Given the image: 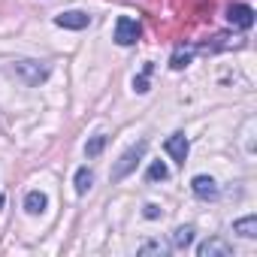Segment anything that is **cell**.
I'll return each mask as SVG.
<instances>
[{"label":"cell","mask_w":257,"mask_h":257,"mask_svg":"<svg viewBox=\"0 0 257 257\" xmlns=\"http://www.w3.org/2000/svg\"><path fill=\"white\" fill-rule=\"evenodd\" d=\"M170 251V242H146L140 245V254H167Z\"/></svg>","instance_id":"cell-15"},{"label":"cell","mask_w":257,"mask_h":257,"mask_svg":"<svg viewBox=\"0 0 257 257\" xmlns=\"http://www.w3.org/2000/svg\"><path fill=\"white\" fill-rule=\"evenodd\" d=\"M197 254L200 257H233V245L221 236H212L203 245H197Z\"/></svg>","instance_id":"cell-4"},{"label":"cell","mask_w":257,"mask_h":257,"mask_svg":"<svg viewBox=\"0 0 257 257\" xmlns=\"http://www.w3.org/2000/svg\"><path fill=\"white\" fill-rule=\"evenodd\" d=\"M73 185H76V194H88V191H91V185H94V173H91L88 167H79V170H76Z\"/></svg>","instance_id":"cell-12"},{"label":"cell","mask_w":257,"mask_h":257,"mask_svg":"<svg viewBox=\"0 0 257 257\" xmlns=\"http://www.w3.org/2000/svg\"><path fill=\"white\" fill-rule=\"evenodd\" d=\"M46 206H49V197L43 191H28V197H25V212L28 215H43Z\"/></svg>","instance_id":"cell-9"},{"label":"cell","mask_w":257,"mask_h":257,"mask_svg":"<svg viewBox=\"0 0 257 257\" xmlns=\"http://www.w3.org/2000/svg\"><path fill=\"white\" fill-rule=\"evenodd\" d=\"M191 242H194V227H191V224L173 230V236H170V248H176V251H185Z\"/></svg>","instance_id":"cell-10"},{"label":"cell","mask_w":257,"mask_h":257,"mask_svg":"<svg viewBox=\"0 0 257 257\" xmlns=\"http://www.w3.org/2000/svg\"><path fill=\"white\" fill-rule=\"evenodd\" d=\"M143 215H146V218H149V221H155V218H158V215H161V209H158V206H155V203H149V206H146V212H143Z\"/></svg>","instance_id":"cell-18"},{"label":"cell","mask_w":257,"mask_h":257,"mask_svg":"<svg viewBox=\"0 0 257 257\" xmlns=\"http://www.w3.org/2000/svg\"><path fill=\"white\" fill-rule=\"evenodd\" d=\"M103 149H106V137H94V140L85 146V155H88V158H97Z\"/></svg>","instance_id":"cell-16"},{"label":"cell","mask_w":257,"mask_h":257,"mask_svg":"<svg viewBox=\"0 0 257 257\" xmlns=\"http://www.w3.org/2000/svg\"><path fill=\"white\" fill-rule=\"evenodd\" d=\"M146 155V140H140L137 146H131L121 158H118V164L112 167V182H121V179H127L134 170H137V164H140V158Z\"/></svg>","instance_id":"cell-1"},{"label":"cell","mask_w":257,"mask_h":257,"mask_svg":"<svg viewBox=\"0 0 257 257\" xmlns=\"http://www.w3.org/2000/svg\"><path fill=\"white\" fill-rule=\"evenodd\" d=\"M188 64H191V52H176L173 61H170L173 70H182V67H188Z\"/></svg>","instance_id":"cell-17"},{"label":"cell","mask_w":257,"mask_h":257,"mask_svg":"<svg viewBox=\"0 0 257 257\" xmlns=\"http://www.w3.org/2000/svg\"><path fill=\"white\" fill-rule=\"evenodd\" d=\"M140 40V22L131 19V16H121L115 22V43L118 46H134Z\"/></svg>","instance_id":"cell-3"},{"label":"cell","mask_w":257,"mask_h":257,"mask_svg":"<svg viewBox=\"0 0 257 257\" xmlns=\"http://www.w3.org/2000/svg\"><path fill=\"white\" fill-rule=\"evenodd\" d=\"M55 25H58V28H67V31H82V28L91 25V16L82 13V10H70V13L55 16Z\"/></svg>","instance_id":"cell-5"},{"label":"cell","mask_w":257,"mask_h":257,"mask_svg":"<svg viewBox=\"0 0 257 257\" xmlns=\"http://www.w3.org/2000/svg\"><path fill=\"white\" fill-rule=\"evenodd\" d=\"M233 233H239L242 239H254L257 236V218L254 215H245V218L233 221Z\"/></svg>","instance_id":"cell-11"},{"label":"cell","mask_w":257,"mask_h":257,"mask_svg":"<svg viewBox=\"0 0 257 257\" xmlns=\"http://www.w3.org/2000/svg\"><path fill=\"white\" fill-rule=\"evenodd\" d=\"M191 191H194L200 200H215V197H218V182H215L212 176H194Z\"/></svg>","instance_id":"cell-8"},{"label":"cell","mask_w":257,"mask_h":257,"mask_svg":"<svg viewBox=\"0 0 257 257\" xmlns=\"http://www.w3.org/2000/svg\"><path fill=\"white\" fill-rule=\"evenodd\" d=\"M146 179H149V182H164V179H170L167 164H164V161H152L149 170H146Z\"/></svg>","instance_id":"cell-13"},{"label":"cell","mask_w":257,"mask_h":257,"mask_svg":"<svg viewBox=\"0 0 257 257\" xmlns=\"http://www.w3.org/2000/svg\"><path fill=\"white\" fill-rule=\"evenodd\" d=\"M164 149H167V155H170L176 164H182V167H185V161H188V149H191V143H188V137H185V134H173V137L164 143Z\"/></svg>","instance_id":"cell-6"},{"label":"cell","mask_w":257,"mask_h":257,"mask_svg":"<svg viewBox=\"0 0 257 257\" xmlns=\"http://www.w3.org/2000/svg\"><path fill=\"white\" fill-rule=\"evenodd\" d=\"M227 19H230V25L248 31V28L254 25V10H251L248 4H233V7L227 10Z\"/></svg>","instance_id":"cell-7"},{"label":"cell","mask_w":257,"mask_h":257,"mask_svg":"<svg viewBox=\"0 0 257 257\" xmlns=\"http://www.w3.org/2000/svg\"><path fill=\"white\" fill-rule=\"evenodd\" d=\"M13 70H16V76H19L25 85H31V88L40 85V82H46L49 73H52V67H49L46 61H19Z\"/></svg>","instance_id":"cell-2"},{"label":"cell","mask_w":257,"mask_h":257,"mask_svg":"<svg viewBox=\"0 0 257 257\" xmlns=\"http://www.w3.org/2000/svg\"><path fill=\"white\" fill-rule=\"evenodd\" d=\"M152 70H155V67H152V64H146V67H143V73L134 79V91H137V94H146V91H149V76H152Z\"/></svg>","instance_id":"cell-14"}]
</instances>
